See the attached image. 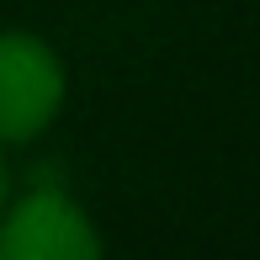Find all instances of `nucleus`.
Wrapping results in <instances>:
<instances>
[{
	"label": "nucleus",
	"mask_w": 260,
	"mask_h": 260,
	"mask_svg": "<svg viewBox=\"0 0 260 260\" xmlns=\"http://www.w3.org/2000/svg\"><path fill=\"white\" fill-rule=\"evenodd\" d=\"M64 106V64L32 32H0V144H27Z\"/></svg>",
	"instance_id": "nucleus-1"
},
{
	"label": "nucleus",
	"mask_w": 260,
	"mask_h": 260,
	"mask_svg": "<svg viewBox=\"0 0 260 260\" xmlns=\"http://www.w3.org/2000/svg\"><path fill=\"white\" fill-rule=\"evenodd\" d=\"M0 202H6V165H0Z\"/></svg>",
	"instance_id": "nucleus-3"
},
{
	"label": "nucleus",
	"mask_w": 260,
	"mask_h": 260,
	"mask_svg": "<svg viewBox=\"0 0 260 260\" xmlns=\"http://www.w3.org/2000/svg\"><path fill=\"white\" fill-rule=\"evenodd\" d=\"M0 260H101V234L64 191H32L0 223Z\"/></svg>",
	"instance_id": "nucleus-2"
}]
</instances>
